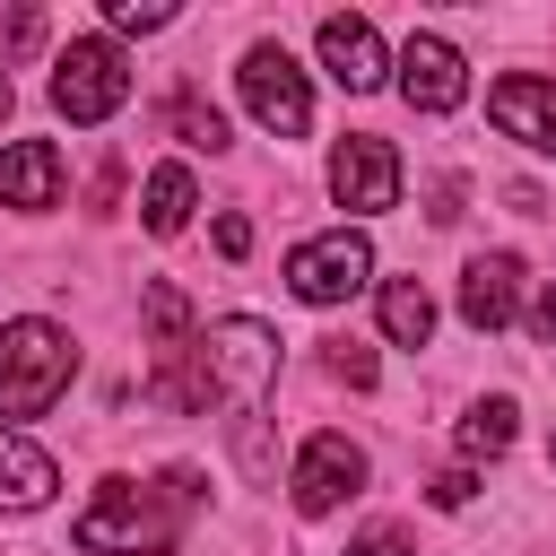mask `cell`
I'll return each instance as SVG.
<instances>
[{"instance_id": "cell-1", "label": "cell", "mask_w": 556, "mask_h": 556, "mask_svg": "<svg viewBox=\"0 0 556 556\" xmlns=\"http://www.w3.org/2000/svg\"><path fill=\"white\" fill-rule=\"evenodd\" d=\"M191 504H200V469H165V478H122V486H104L87 513H78V547L87 556H165L174 539H182V521H191Z\"/></svg>"}, {"instance_id": "cell-2", "label": "cell", "mask_w": 556, "mask_h": 556, "mask_svg": "<svg viewBox=\"0 0 556 556\" xmlns=\"http://www.w3.org/2000/svg\"><path fill=\"white\" fill-rule=\"evenodd\" d=\"M200 382H208V400H226V426H235L243 452H252V426H261V408H269V391H278V330L252 321V313L208 321V330H200Z\"/></svg>"}, {"instance_id": "cell-3", "label": "cell", "mask_w": 556, "mask_h": 556, "mask_svg": "<svg viewBox=\"0 0 556 556\" xmlns=\"http://www.w3.org/2000/svg\"><path fill=\"white\" fill-rule=\"evenodd\" d=\"M70 374H78L70 330H52V321H35V313L0 330V417H43V408L70 391Z\"/></svg>"}, {"instance_id": "cell-4", "label": "cell", "mask_w": 556, "mask_h": 556, "mask_svg": "<svg viewBox=\"0 0 556 556\" xmlns=\"http://www.w3.org/2000/svg\"><path fill=\"white\" fill-rule=\"evenodd\" d=\"M122 96H130V61H122V43L78 35V43L52 61V104H61L70 122H113Z\"/></svg>"}, {"instance_id": "cell-5", "label": "cell", "mask_w": 556, "mask_h": 556, "mask_svg": "<svg viewBox=\"0 0 556 556\" xmlns=\"http://www.w3.org/2000/svg\"><path fill=\"white\" fill-rule=\"evenodd\" d=\"M243 104H252V122L278 130V139H304V130H313V96H304V70L287 61V43H252V52H243Z\"/></svg>"}, {"instance_id": "cell-6", "label": "cell", "mask_w": 556, "mask_h": 556, "mask_svg": "<svg viewBox=\"0 0 556 556\" xmlns=\"http://www.w3.org/2000/svg\"><path fill=\"white\" fill-rule=\"evenodd\" d=\"M365 278H374V243L348 235V226H339V235H313V243L287 252V287H295L304 304H348Z\"/></svg>"}, {"instance_id": "cell-7", "label": "cell", "mask_w": 556, "mask_h": 556, "mask_svg": "<svg viewBox=\"0 0 556 556\" xmlns=\"http://www.w3.org/2000/svg\"><path fill=\"white\" fill-rule=\"evenodd\" d=\"M330 191H339V208L382 217V208L400 200V156H391V139H382V130H348V139L330 148Z\"/></svg>"}, {"instance_id": "cell-8", "label": "cell", "mask_w": 556, "mask_h": 556, "mask_svg": "<svg viewBox=\"0 0 556 556\" xmlns=\"http://www.w3.org/2000/svg\"><path fill=\"white\" fill-rule=\"evenodd\" d=\"M295 513H330V504H348V495H365V452L348 443V434H313L304 452H295Z\"/></svg>"}, {"instance_id": "cell-9", "label": "cell", "mask_w": 556, "mask_h": 556, "mask_svg": "<svg viewBox=\"0 0 556 556\" xmlns=\"http://www.w3.org/2000/svg\"><path fill=\"white\" fill-rule=\"evenodd\" d=\"M486 113H495V130H504V139H521V148L556 156V78L513 70V78H495V87H486Z\"/></svg>"}, {"instance_id": "cell-10", "label": "cell", "mask_w": 556, "mask_h": 556, "mask_svg": "<svg viewBox=\"0 0 556 556\" xmlns=\"http://www.w3.org/2000/svg\"><path fill=\"white\" fill-rule=\"evenodd\" d=\"M400 96H408L417 113H452V104L469 96L460 52H452L443 35H408V43H400Z\"/></svg>"}, {"instance_id": "cell-11", "label": "cell", "mask_w": 556, "mask_h": 556, "mask_svg": "<svg viewBox=\"0 0 556 556\" xmlns=\"http://www.w3.org/2000/svg\"><path fill=\"white\" fill-rule=\"evenodd\" d=\"M513 304H521V261H513V252H478V261L460 269V321H469V330H504Z\"/></svg>"}, {"instance_id": "cell-12", "label": "cell", "mask_w": 556, "mask_h": 556, "mask_svg": "<svg viewBox=\"0 0 556 556\" xmlns=\"http://www.w3.org/2000/svg\"><path fill=\"white\" fill-rule=\"evenodd\" d=\"M321 70H330L348 96L382 87V35H374L365 17H321Z\"/></svg>"}, {"instance_id": "cell-13", "label": "cell", "mask_w": 556, "mask_h": 556, "mask_svg": "<svg viewBox=\"0 0 556 556\" xmlns=\"http://www.w3.org/2000/svg\"><path fill=\"white\" fill-rule=\"evenodd\" d=\"M52 200H61V148L52 139L0 148V208H52Z\"/></svg>"}, {"instance_id": "cell-14", "label": "cell", "mask_w": 556, "mask_h": 556, "mask_svg": "<svg viewBox=\"0 0 556 556\" xmlns=\"http://www.w3.org/2000/svg\"><path fill=\"white\" fill-rule=\"evenodd\" d=\"M52 486H61L52 452H35L26 434H0V513H43Z\"/></svg>"}, {"instance_id": "cell-15", "label": "cell", "mask_w": 556, "mask_h": 556, "mask_svg": "<svg viewBox=\"0 0 556 556\" xmlns=\"http://www.w3.org/2000/svg\"><path fill=\"white\" fill-rule=\"evenodd\" d=\"M382 330H391V348H426V330H434V295H426L417 278H391V287H382Z\"/></svg>"}, {"instance_id": "cell-16", "label": "cell", "mask_w": 556, "mask_h": 556, "mask_svg": "<svg viewBox=\"0 0 556 556\" xmlns=\"http://www.w3.org/2000/svg\"><path fill=\"white\" fill-rule=\"evenodd\" d=\"M191 200H200L191 174H182V165H156V174H148V235H182V226H191Z\"/></svg>"}, {"instance_id": "cell-17", "label": "cell", "mask_w": 556, "mask_h": 556, "mask_svg": "<svg viewBox=\"0 0 556 556\" xmlns=\"http://www.w3.org/2000/svg\"><path fill=\"white\" fill-rule=\"evenodd\" d=\"M504 443H513V400H478V408L460 417V452H469V460H495Z\"/></svg>"}, {"instance_id": "cell-18", "label": "cell", "mask_w": 556, "mask_h": 556, "mask_svg": "<svg viewBox=\"0 0 556 556\" xmlns=\"http://www.w3.org/2000/svg\"><path fill=\"white\" fill-rule=\"evenodd\" d=\"M174 130H182V148H226V113L217 104H200V96H174Z\"/></svg>"}, {"instance_id": "cell-19", "label": "cell", "mask_w": 556, "mask_h": 556, "mask_svg": "<svg viewBox=\"0 0 556 556\" xmlns=\"http://www.w3.org/2000/svg\"><path fill=\"white\" fill-rule=\"evenodd\" d=\"M321 348H330V356H321V365H330V382L374 391V348H365V339H321Z\"/></svg>"}, {"instance_id": "cell-20", "label": "cell", "mask_w": 556, "mask_h": 556, "mask_svg": "<svg viewBox=\"0 0 556 556\" xmlns=\"http://www.w3.org/2000/svg\"><path fill=\"white\" fill-rule=\"evenodd\" d=\"M104 17H113L122 35H156V26H174V9H156V0H104Z\"/></svg>"}, {"instance_id": "cell-21", "label": "cell", "mask_w": 556, "mask_h": 556, "mask_svg": "<svg viewBox=\"0 0 556 556\" xmlns=\"http://www.w3.org/2000/svg\"><path fill=\"white\" fill-rule=\"evenodd\" d=\"M217 252H226V261H243V252H252V217H243V208H226V217H217Z\"/></svg>"}, {"instance_id": "cell-22", "label": "cell", "mask_w": 556, "mask_h": 556, "mask_svg": "<svg viewBox=\"0 0 556 556\" xmlns=\"http://www.w3.org/2000/svg\"><path fill=\"white\" fill-rule=\"evenodd\" d=\"M426 495H434V504H443V513H452V504H469V495H478V478H469V469H443V478H434V486H426Z\"/></svg>"}, {"instance_id": "cell-23", "label": "cell", "mask_w": 556, "mask_h": 556, "mask_svg": "<svg viewBox=\"0 0 556 556\" xmlns=\"http://www.w3.org/2000/svg\"><path fill=\"white\" fill-rule=\"evenodd\" d=\"M35 35H43V17H35V9H17V17H0V43H9V52H26Z\"/></svg>"}, {"instance_id": "cell-24", "label": "cell", "mask_w": 556, "mask_h": 556, "mask_svg": "<svg viewBox=\"0 0 556 556\" xmlns=\"http://www.w3.org/2000/svg\"><path fill=\"white\" fill-rule=\"evenodd\" d=\"M348 556H408V539H400V530H365Z\"/></svg>"}, {"instance_id": "cell-25", "label": "cell", "mask_w": 556, "mask_h": 556, "mask_svg": "<svg viewBox=\"0 0 556 556\" xmlns=\"http://www.w3.org/2000/svg\"><path fill=\"white\" fill-rule=\"evenodd\" d=\"M530 330H539V339H556V278H547V295H539V313H530Z\"/></svg>"}, {"instance_id": "cell-26", "label": "cell", "mask_w": 556, "mask_h": 556, "mask_svg": "<svg viewBox=\"0 0 556 556\" xmlns=\"http://www.w3.org/2000/svg\"><path fill=\"white\" fill-rule=\"evenodd\" d=\"M0 122H9V70H0Z\"/></svg>"}, {"instance_id": "cell-27", "label": "cell", "mask_w": 556, "mask_h": 556, "mask_svg": "<svg viewBox=\"0 0 556 556\" xmlns=\"http://www.w3.org/2000/svg\"><path fill=\"white\" fill-rule=\"evenodd\" d=\"M547 460H556V434H547Z\"/></svg>"}]
</instances>
